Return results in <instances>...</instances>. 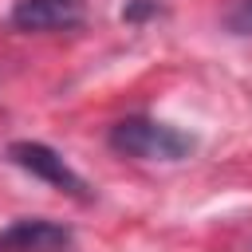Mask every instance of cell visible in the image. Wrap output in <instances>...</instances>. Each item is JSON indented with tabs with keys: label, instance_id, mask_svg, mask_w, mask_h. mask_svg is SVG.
<instances>
[{
	"label": "cell",
	"instance_id": "cell-1",
	"mask_svg": "<svg viewBox=\"0 0 252 252\" xmlns=\"http://www.w3.org/2000/svg\"><path fill=\"white\" fill-rule=\"evenodd\" d=\"M110 150L122 154V158H134V161H185L193 150H197V138L169 126V122H158L150 114H130V118H118L106 134Z\"/></svg>",
	"mask_w": 252,
	"mask_h": 252
},
{
	"label": "cell",
	"instance_id": "cell-2",
	"mask_svg": "<svg viewBox=\"0 0 252 252\" xmlns=\"http://www.w3.org/2000/svg\"><path fill=\"white\" fill-rule=\"evenodd\" d=\"M8 161H12L16 169L32 173L35 181H43V185L75 197V201H91V185L83 181V173H75L71 161H67L59 150H51L47 142H32V138L12 142V146H8Z\"/></svg>",
	"mask_w": 252,
	"mask_h": 252
},
{
	"label": "cell",
	"instance_id": "cell-3",
	"mask_svg": "<svg viewBox=\"0 0 252 252\" xmlns=\"http://www.w3.org/2000/svg\"><path fill=\"white\" fill-rule=\"evenodd\" d=\"M87 20L83 0H16L8 24L16 32H71Z\"/></svg>",
	"mask_w": 252,
	"mask_h": 252
},
{
	"label": "cell",
	"instance_id": "cell-4",
	"mask_svg": "<svg viewBox=\"0 0 252 252\" xmlns=\"http://www.w3.org/2000/svg\"><path fill=\"white\" fill-rule=\"evenodd\" d=\"M75 232L51 217H20L0 228V252H67Z\"/></svg>",
	"mask_w": 252,
	"mask_h": 252
},
{
	"label": "cell",
	"instance_id": "cell-5",
	"mask_svg": "<svg viewBox=\"0 0 252 252\" xmlns=\"http://www.w3.org/2000/svg\"><path fill=\"white\" fill-rule=\"evenodd\" d=\"M224 28L232 35H252V0H236L224 16Z\"/></svg>",
	"mask_w": 252,
	"mask_h": 252
},
{
	"label": "cell",
	"instance_id": "cell-6",
	"mask_svg": "<svg viewBox=\"0 0 252 252\" xmlns=\"http://www.w3.org/2000/svg\"><path fill=\"white\" fill-rule=\"evenodd\" d=\"M150 16H161V4L158 0H126V8H122V20L126 24H142Z\"/></svg>",
	"mask_w": 252,
	"mask_h": 252
}]
</instances>
